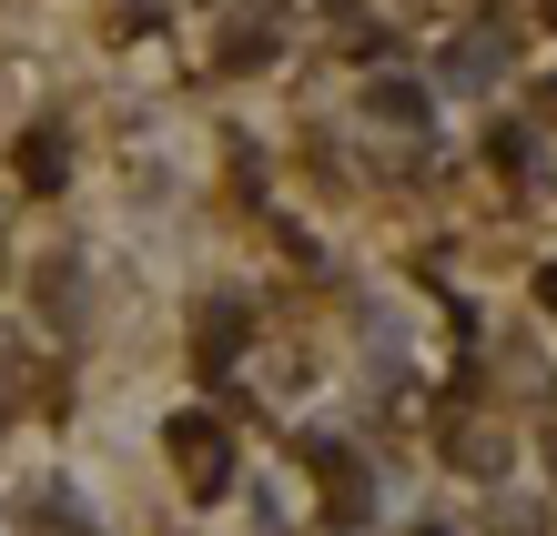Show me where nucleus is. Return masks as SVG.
Here are the masks:
<instances>
[{
	"label": "nucleus",
	"instance_id": "20e7f679",
	"mask_svg": "<svg viewBox=\"0 0 557 536\" xmlns=\"http://www.w3.org/2000/svg\"><path fill=\"white\" fill-rule=\"evenodd\" d=\"M486 72H497V30H467V41H446V82H456V91H476Z\"/></svg>",
	"mask_w": 557,
	"mask_h": 536
},
{
	"label": "nucleus",
	"instance_id": "f03ea898",
	"mask_svg": "<svg viewBox=\"0 0 557 536\" xmlns=\"http://www.w3.org/2000/svg\"><path fill=\"white\" fill-rule=\"evenodd\" d=\"M193 364H203V375H234V364H244V304H213V314H203Z\"/></svg>",
	"mask_w": 557,
	"mask_h": 536
},
{
	"label": "nucleus",
	"instance_id": "f257e3e1",
	"mask_svg": "<svg viewBox=\"0 0 557 536\" xmlns=\"http://www.w3.org/2000/svg\"><path fill=\"white\" fill-rule=\"evenodd\" d=\"M162 446H173V465L193 476V496H223V486H234V435H223L213 415H173V425H162Z\"/></svg>",
	"mask_w": 557,
	"mask_h": 536
},
{
	"label": "nucleus",
	"instance_id": "423d86ee",
	"mask_svg": "<svg viewBox=\"0 0 557 536\" xmlns=\"http://www.w3.org/2000/svg\"><path fill=\"white\" fill-rule=\"evenodd\" d=\"M30 526H41V536H51V526H61V536H91V516H82L61 486H41V496H30Z\"/></svg>",
	"mask_w": 557,
	"mask_h": 536
},
{
	"label": "nucleus",
	"instance_id": "39448f33",
	"mask_svg": "<svg viewBox=\"0 0 557 536\" xmlns=\"http://www.w3.org/2000/svg\"><path fill=\"white\" fill-rule=\"evenodd\" d=\"M366 112H375V122H406V132H416V122H425V91H416V82H366Z\"/></svg>",
	"mask_w": 557,
	"mask_h": 536
},
{
	"label": "nucleus",
	"instance_id": "6e6552de",
	"mask_svg": "<svg viewBox=\"0 0 557 536\" xmlns=\"http://www.w3.org/2000/svg\"><path fill=\"white\" fill-rule=\"evenodd\" d=\"M547 21H557V0H547Z\"/></svg>",
	"mask_w": 557,
	"mask_h": 536
},
{
	"label": "nucleus",
	"instance_id": "0eeeda50",
	"mask_svg": "<svg viewBox=\"0 0 557 536\" xmlns=\"http://www.w3.org/2000/svg\"><path fill=\"white\" fill-rule=\"evenodd\" d=\"M537 304H547V314H557V263H537Z\"/></svg>",
	"mask_w": 557,
	"mask_h": 536
},
{
	"label": "nucleus",
	"instance_id": "7ed1b4c3",
	"mask_svg": "<svg viewBox=\"0 0 557 536\" xmlns=\"http://www.w3.org/2000/svg\"><path fill=\"white\" fill-rule=\"evenodd\" d=\"M61 173H72V142H61V132H30V142H21V183L61 192Z\"/></svg>",
	"mask_w": 557,
	"mask_h": 536
}]
</instances>
